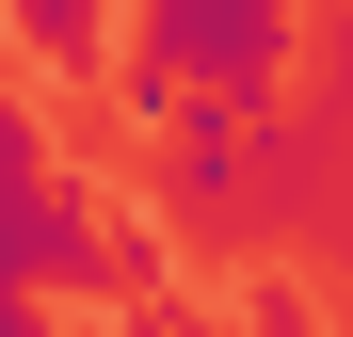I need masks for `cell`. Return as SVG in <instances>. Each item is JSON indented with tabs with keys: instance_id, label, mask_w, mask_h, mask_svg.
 <instances>
[{
	"instance_id": "cell-1",
	"label": "cell",
	"mask_w": 353,
	"mask_h": 337,
	"mask_svg": "<svg viewBox=\"0 0 353 337\" xmlns=\"http://www.w3.org/2000/svg\"><path fill=\"white\" fill-rule=\"evenodd\" d=\"M305 48V0H145L129 17V112L161 129L176 96H273Z\"/></svg>"
},
{
	"instance_id": "cell-2",
	"label": "cell",
	"mask_w": 353,
	"mask_h": 337,
	"mask_svg": "<svg viewBox=\"0 0 353 337\" xmlns=\"http://www.w3.org/2000/svg\"><path fill=\"white\" fill-rule=\"evenodd\" d=\"M112 273V241H97V193L48 161V129L32 112H0V289H97Z\"/></svg>"
},
{
	"instance_id": "cell-3",
	"label": "cell",
	"mask_w": 353,
	"mask_h": 337,
	"mask_svg": "<svg viewBox=\"0 0 353 337\" xmlns=\"http://www.w3.org/2000/svg\"><path fill=\"white\" fill-rule=\"evenodd\" d=\"M257 112H273V96H176V112H161V177H176V209H241Z\"/></svg>"
},
{
	"instance_id": "cell-4",
	"label": "cell",
	"mask_w": 353,
	"mask_h": 337,
	"mask_svg": "<svg viewBox=\"0 0 353 337\" xmlns=\"http://www.w3.org/2000/svg\"><path fill=\"white\" fill-rule=\"evenodd\" d=\"M0 32L32 65H112V0H0Z\"/></svg>"
},
{
	"instance_id": "cell-5",
	"label": "cell",
	"mask_w": 353,
	"mask_h": 337,
	"mask_svg": "<svg viewBox=\"0 0 353 337\" xmlns=\"http://www.w3.org/2000/svg\"><path fill=\"white\" fill-rule=\"evenodd\" d=\"M337 96H353V32H337Z\"/></svg>"
}]
</instances>
